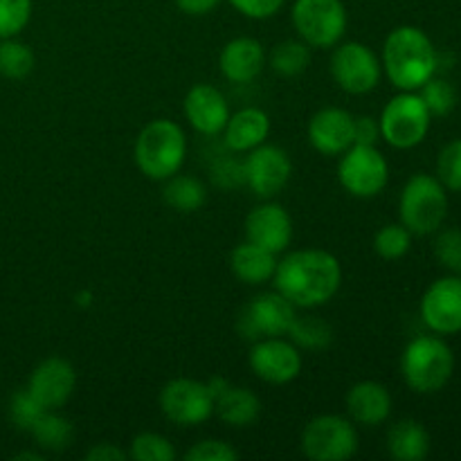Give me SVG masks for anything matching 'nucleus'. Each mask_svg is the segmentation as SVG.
Returning a JSON list of instances; mask_svg holds the SVG:
<instances>
[{
    "mask_svg": "<svg viewBox=\"0 0 461 461\" xmlns=\"http://www.w3.org/2000/svg\"><path fill=\"white\" fill-rule=\"evenodd\" d=\"M381 140V124L374 120L372 115L354 117V144H367V147H376Z\"/></svg>",
    "mask_w": 461,
    "mask_h": 461,
    "instance_id": "ea45409f",
    "label": "nucleus"
},
{
    "mask_svg": "<svg viewBox=\"0 0 461 461\" xmlns=\"http://www.w3.org/2000/svg\"><path fill=\"white\" fill-rule=\"evenodd\" d=\"M338 178L351 196L374 198L385 189L387 180H390V167H387L385 156L376 147L351 144L342 153Z\"/></svg>",
    "mask_w": 461,
    "mask_h": 461,
    "instance_id": "1a4fd4ad",
    "label": "nucleus"
},
{
    "mask_svg": "<svg viewBox=\"0 0 461 461\" xmlns=\"http://www.w3.org/2000/svg\"><path fill=\"white\" fill-rule=\"evenodd\" d=\"M309 142L322 156H342L354 144V115L338 106L322 108L309 122Z\"/></svg>",
    "mask_w": 461,
    "mask_h": 461,
    "instance_id": "f3484780",
    "label": "nucleus"
},
{
    "mask_svg": "<svg viewBox=\"0 0 461 461\" xmlns=\"http://www.w3.org/2000/svg\"><path fill=\"white\" fill-rule=\"evenodd\" d=\"M410 248H412V232L403 223L383 225L374 237V250L387 261L401 259L408 255Z\"/></svg>",
    "mask_w": 461,
    "mask_h": 461,
    "instance_id": "7c9ffc66",
    "label": "nucleus"
},
{
    "mask_svg": "<svg viewBox=\"0 0 461 461\" xmlns=\"http://www.w3.org/2000/svg\"><path fill=\"white\" fill-rule=\"evenodd\" d=\"M293 162L284 149L275 144H259L243 162V180L259 198H273L288 185Z\"/></svg>",
    "mask_w": 461,
    "mask_h": 461,
    "instance_id": "ddd939ff",
    "label": "nucleus"
},
{
    "mask_svg": "<svg viewBox=\"0 0 461 461\" xmlns=\"http://www.w3.org/2000/svg\"><path fill=\"white\" fill-rule=\"evenodd\" d=\"M43 412L45 408L34 399V396H32V392L27 390V387L25 390L16 392L12 403H9V419H12V423L18 428V430L30 432Z\"/></svg>",
    "mask_w": 461,
    "mask_h": 461,
    "instance_id": "c9c22d12",
    "label": "nucleus"
},
{
    "mask_svg": "<svg viewBox=\"0 0 461 461\" xmlns=\"http://www.w3.org/2000/svg\"><path fill=\"white\" fill-rule=\"evenodd\" d=\"M207 385L214 394V414H219L223 423L232 428H248L259 419L261 403L255 392L248 387L230 385L223 378H214Z\"/></svg>",
    "mask_w": 461,
    "mask_h": 461,
    "instance_id": "aec40b11",
    "label": "nucleus"
},
{
    "mask_svg": "<svg viewBox=\"0 0 461 461\" xmlns=\"http://www.w3.org/2000/svg\"><path fill=\"white\" fill-rule=\"evenodd\" d=\"M160 410L176 426L192 428L205 423L214 414V394L207 383L174 378L162 387Z\"/></svg>",
    "mask_w": 461,
    "mask_h": 461,
    "instance_id": "9b49d317",
    "label": "nucleus"
},
{
    "mask_svg": "<svg viewBox=\"0 0 461 461\" xmlns=\"http://www.w3.org/2000/svg\"><path fill=\"white\" fill-rule=\"evenodd\" d=\"M421 320L439 336L461 331V275L441 277L428 286L421 297Z\"/></svg>",
    "mask_w": 461,
    "mask_h": 461,
    "instance_id": "2eb2a0df",
    "label": "nucleus"
},
{
    "mask_svg": "<svg viewBox=\"0 0 461 461\" xmlns=\"http://www.w3.org/2000/svg\"><path fill=\"white\" fill-rule=\"evenodd\" d=\"M214 180L221 187H237L239 183H246L243 180V162L234 160H221L214 165Z\"/></svg>",
    "mask_w": 461,
    "mask_h": 461,
    "instance_id": "a19ab883",
    "label": "nucleus"
},
{
    "mask_svg": "<svg viewBox=\"0 0 461 461\" xmlns=\"http://www.w3.org/2000/svg\"><path fill=\"white\" fill-rule=\"evenodd\" d=\"M288 336H291L293 345L302 347V349H327L333 340L331 327L313 315L293 320Z\"/></svg>",
    "mask_w": 461,
    "mask_h": 461,
    "instance_id": "c756f323",
    "label": "nucleus"
},
{
    "mask_svg": "<svg viewBox=\"0 0 461 461\" xmlns=\"http://www.w3.org/2000/svg\"><path fill=\"white\" fill-rule=\"evenodd\" d=\"M401 223L417 237L437 232L448 216V194L439 178L417 174L405 183L399 201Z\"/></svg>",
    "mask_w": 461,
    "mask_h": 461,
    "instance_id": "39448f33",
    "label": "nucleus"
},
{
    "mask_svg": "<svg viewBox=\"0 0 461 461\" xmlns=\"http://www.w3.org/2000/svg\"><path fill=\"white\" fill-rule=\"evenodd\" d=\"M129 455L122 448H117L115 444H97L86 453L88 461H124Z\"/></svg>",
    "mask_w": 461,
    "mask_h": 461,
    "instance_id": "79ce46f5",
    "label": "nucleus"
},
{
    "mask_svg": "<svg viewBox=\"0 0 461 461\" xmlns=\"http://www.w3.org/2000/svg\"><path fill=\"white\" fill-rule=\"evenodd\" d=\"M266 66L264 45L252 36H239V39L225 43L221 50L219 68L223 77L232 84H250L261 75Z\"/></svg>",
    "mask_w": 461,
    "mask_h": 461,
    "instance_id": "412c9836",
    "label": "nucleus"
},
{
    "mask_svg": "<svg viewBox=\"0 0 461 461\" xmlns=\"http://www.w3.org/2000/svg\"><path fill=\"white\" fill-rule=\"evenodd\" d=\"M291 21L309 48L329 50L347 32V9L342 0H295Z\"/></svg>",
    "mask_w": 461,
    "mask_h": 461,
    "instance_id": "0eeeda50",
    "label": "nucleus"
},
{
    "mask_svg": "<svg viewBox=\"0 0 461 461\" xmlns=\"http://www.w3.org/2000/svg\"><path fill=\"white\" fill-rule=\"evenodd\" d=\"M162 198L171 210L180 212V214H192L207 203V187L194 176L176 174L167 178Z\"/></svg>",
    "mask_w": 461,
    "mask_h": 461,
    "instance_id": "a878e982",
    "label": "nucleus"
},
{
    "mask_svg": "<svg viewBox=\"0 0 461 461\" xmlns=\"http://www.w3.org/2000/svg\"><path fill=\"white\" fill-rule=\"evenodd\" d=\"M455 372L453 349L437 336H419L408 342L401 356V374L417 394L444 390Z\"/></svg>",
    "mask_w": 461,
    "mask_h": 461,
    "instance_id": "20e7f679",
    "label": "nucleus"
},
{
    "mask_svg": "<svg viewBox=\"0 0 461 461\" xmlns=\"http://www.w3.org/2000/svg\"><path fill=\"white\" fill-rule=\"evenodd\" d=\"M185 117L203 135L223 133L230 120V104L225 95L212 84H198L185 97Z\"/></svg>",
    "mask_w": 461,
    "mask_h": 461,
    "instance_id": "6ab92c4d",
    "label": "nucleus"
},
{
    "mask_svg": "<svg viewBox=\"0 0 461 461\" xmlns=\"http://www.w3.org/2000/svg\"><path fill=\"white\" fill-rule=\"evenodd\" d=\"M129 457L135 461H174L176 448L167 437L158 432H142L131 441Z\"/></svg>",
    "mask_w": 461,
    "mask_h": 461,
    "instance_id": "473e14b6",
    "label": "nucleus"
},
{
    "mask_svg": "<svg viewBox=\"0 0 461 461\" xmlns=\"http://www.w3.org/2000/svg\"><path fill=\"white\" fill-rule=\"evenodd\" d=\"M228 3L252 21H266V18H273L286 0H228Z\"/></svg>",
    "mask_w": 461,
    "mask_h": 461,
    "instance_id": "58836bf2",
    "label": "nucleus"
},
{
    "mask_svg": "<svg viewBox=\"0 0 461 461\" xmlns=\"http://www.w3.org/2000/svg\"><path fill=\"white\" fill-rule=\"evenodd\" d=\"M239 450L230 446L228 441L205 439L185 453V461H237Z\"/></svg>",
    "mask_w": 461,
    "mask_h": 461,
    "instance_id": "4c0bfd02",
    "label": "nucleus"
},
{
    "mask_svg": "<svg viewBox=\"0 0 461 461\" xmlns=\"http://www.w3.org/2000/svg\"><path fill=\"white\" fill-rule=\"evenodd\" d=\"M185 156L187 138L174 120L149 122L135 140V165L151 180H167L178 174Z\"/></svg>",
    "mask_w": 461,
    "mask_h": 461,
    "instance_id": "7ed1b4c3",
    "label": "nucleus"
},
{
    "mask_svg": "<svg viewBox=\"0 0 461 461\" xmlns=\"http://www.w3.org/2000/svg\"><path fill=\"white\" fill-rule=\"evenodd\" d=\"M331 77L345 93L367 95L381 81V59L372 48L358 41H349L333 50L331 54Z\"/></svg>",
    "mask_w": 461,
    "mask_h": 461,
    "instance_id": "9d476101",
    "label": "nucleus"
},
{
    "mask_svg": "<svg viewBox=\"0 0 461 461\" xmlns=\"http://www.w3.org/2000/svg\"><path fill=\"white\" fill-rule=\"evenodd\" d=\"M223 0H176L178 9L187 16H205V14L214 12Z\"/></svg>",
    "mask_w": 461,
    "mask_h": 461,
    "instance_id": "37998d69",
    "label": "nucleus"
},
{
    "mask_svg": "<svg viewBox=\"0 0 461 461\" xmlns=\"http://www.w3.org/2000/svg\"><path fill=\"white\" fill-rule=\"evenodd\" d=\"M14 459H34V461H41L43 459V455H36V453H21V455H16V457Z\"/></svg>",
    "mask_w": 461,
    "mask_h": 461,
    "instance_id": "c03bdc74",
    "label": "nucleus"
},
{
    "mask_svg": "<svg viewBox=\"0 0 461 461\" xmlns=\"http://www.w3.org/2000/svg\"><path fill=\"white\" fill-rule=\"evenodd\" d=\"M295 318L297 306L288 302L282 293H264L243 309L239 318V333L246 340L288 336V329Z\"/></svg>",
    "mask_w": 461,
    "mask_h": 461,
    "instance_id": "f8f14e48",
    "label": "nucleus"
},
{
    "mask_svg": "<svg viewBox=\"0 0 461 461\" xmlns=\"http://www.w3.org/2000/svg\"><path fill=\"white\" fill-rule=\"evenodd\" d=\"M432 115L414 90L392 97L381 113V138L394 149H414L426 140Z\"/></svg>",
    "mask_w": 461,
    "mask_h": 461,
    "instance_id": "423d86ee",
    "label": "nucleus"
},
{
    "mask_svg": "<svg viewBox=\"0 0 461 461\" xmlns=\"http://www.w3.org/2000/svg\"><path fill=\"white\" fill-rule=\"evenodd\" d=\"M36 57L30 45L16 39L0 41V75L7 79H25L34 70Z\"/></svg>",
    "mask_w": 461,
    "mask_h": 461,
    "instance_id": "c85d7f7f",
    "label": "nucleus"
},
{
    "mask_svg": "<svg viewBox=\"0 0 461 461\" xmlns=\"http://www.w3.org/2000/svg\"><path fill=\"white\" fill-rule=\"evenodd\" d=\"M435 257L450 273L461 275V230H441L435 241Z\"/></svg>",
    "mask_w": 461,
    "mask_h": 461,
    "instance_id": "e433bc0d",
    "label": "nucleus"
},
{
    "mask_svg": "<svg viewBox=\"0 0 461 461\" xmlns=\"http://www.w3.org/2000/svg\"><path fill=\"white\" fill-rule=\"evenodd\" d=\"M381 66L399 90H419L435 77L439 57L426 32L414 25H401L387 34Z\"/></svg>",
    "mask_w": 461,
    "mask_h": 461,
    "instance_id": "f03ea898",
    "label": "nucleus"
},
{
    "mask_svg": "<svg viewBox=\"0 0 461 461\" xmlns=\"http://www.w3.org/2000/svg\"><path fill=\"white\" fill-rule=\"evenodd\" d=\"M75 385V367L63 358H48L32 372L27 390L45 410H59L70 401Z\"/></svg>",
    "mask_w": 461,
    "mask_h": 461,
    "instance_id": "dca6fc26",
    "label": "nucleus"
},
{
    "mask_svg": "<svg viewBox=\"0 0 461 461\" xmlns=\"http://www.w3.org/2000/svg\"><path fill=\"white\" fill-rule=\"evenodd\" d=\"M32 437L36 444L48 453H63L75 439V428L61 414H54V410H45L39 421L32 428Z\"/></svg>",
    "mask_w": 461,
    "mask_h": 461,
    "instance_id": "bb28decb",
    "label": "nucleus"
},
{
    "mask_svg": "<svg viewBox=\"0 0 461 461\" xmlns=\"http://www.w3.org/2000/svg\"><path fill=\"white\" fill-rule=\"evenodd\" d=\"M270 133V117L268 113L261 111L257 106L241 108L239 113L230 115L228 124H225V147L230 151H252L255 147L266 142Z\"/></svg>",
    "mask_w": 461,
    "mask_h": 461,
    "instance_id": "5701e85b",
    "label": "nucleus"
},
{
    "mask_svg": "<svg viewBox=\"0 0 461 461\" xmlns=\"http://www.w3.org/2000/svg\"><path fill=\"white\" fill-rule=\"evenodd\" d=\"M387 453L396 461H423L430 453V435L414 419H403L387 435Z\"/></svg>",
    "mask_w": 461,
    "mask_h": 461,
    "instance_id": "393cba45",
    "label": "nucleus"
},
{
    "mask_svg": "<svg viewBox=\"0 0 461 461\" xmlns=\"http://www.w3.org/2000/svg\"><path fill=\"white\" fill-rule=\"evenodd\" d=\"M32 18V0H0V41L14 39Z\"/></svg>",
    "mask_w": 461,
    "mask_h": 461,
    "instance_id": "72a5a7b5",
    "label": "nucleus"
},
{
    "mask_svg": "<svg viewBox=\"0 0 461 461\" xmlns=\"http://www.w3.org/2000/svg\"><path fill=\"white\" fill-rule=\"evenodd\" d=\"M437 178L446 192H461V140L446 144L437 160Z\"/></svg>",
    "mask_w": 461,
    "mask_h": 461,
    "instance_id": "f704fd0d",
    "label": "nucleus"
},
{
    "mask_svg": "<svg viewBox=\"0 0 461 461\" xmlns=\"http://www.w3.org/2000/svg\"><path fill=\"white\" fill-rule=\"evenodd\" d=\"M268 63L279 77H297L309 68L311 48L302 39L282 41L273 48Z\"/></svg>",
    "mask_w": 461,
    "mask_h": 461,
    "instance_id": "cd10ccee",
    "label": "nucleus"
},
{
    "mask_svg": "<svg viewBox=\"0 0 461 461\" xmlns=\"http://www.w3.org/2000/svg\"><path fill=\"white\" fill-rule=\"evenodd\" d=\"M230 268L243 284L259 286L273 279L277 270V255L252 241L239 243L230 255Z\"/></svg>",
    "mask_w": 461,
    "mask_h": 461,
    "instance_id": "b1692460",
    "label": "nucleus"
},
{
    "mask_svg": "<svg viewBox=\"0 0 461 461\" xmlns=\"http://www.w3.org/2000/svg\"><path fill=\"white\" fill-rule=\"evenodd\" d=\"M250 369L270 385H286L302 374V351L293 342L279 338H261L250 349Z\"/></svg>",
    "mask_w": 461,
    "mask_h": 461,
    "instance_id": "4468645a",
    "label": "nucleus"
},
{
    "mask_svg": "<svg viewBox=\"0 0 461 461\" xmlns=\"http://www.w3.org/2000/svg\"><path fill=\"white\" fill-rule=\"evenodd\" d=\"M246 237L248 241L266 248V250L279 252L291 246L293 239V221L291 214L277 203H264L257 205L246 216Z\"/></svg>",
    "mask_w": 461,
    "mask_h": 461,
    "instance_id": "a211bd4d",
    "label": "nucleus"
},
{
    "mask_svg": "<svg viewBox=\"0 0 461 461\" xmlns=\"http://www.w3.org/2000/svg\"><path fill=\"white\" fill-rule=\"evenodd\" d=\"M275 291L282 293L297 309H315L333 300L342 284V268L331 252L306 248L288 252L277 261L273 275Z\"/></svg>",
    "mask_w": 461,
    "mask_h": 461,
    "instance_id": "f257e3e1",
    "label": "nucleus"
},
{
    "mask_svg": "<svg viewBox=\"0 0 461 461\" xmlns=\"http://www.w3.org/2000/svg\"><path fill=\"white\" fill-rule=\"evenodd\" d=\"M419 97L423 99V104H426V108L430 111L432 117L450 115L453 108L457 106V93H455L453 84L446 79H437V77H430V79L419 88Z\"/></svg>",
    "mask_w": 461,
    "mask_h": 461,
    "instance_id": "2f4dec72",
    "label": "nucleus"
},
{
    "mask_svg": "<svg viewBox=\"0 0 461 461\" xmlns=\"http://www.w3.org/2000/svg\"><path fill=\"white\" fill-rule=\"evenodd\" d=\"M347 412H349L351 421L358 423V426H381L392 414V394L383 383H356L347 392Z\"/></svg>",
    "mask_w": 461,
    "mask_h": 461,
    "instance_id": "4be33fe9",
    "label": "nucleus"
},
{
    "mask_svg": "<svg viewBox=\"0 0 461 461\" xmlns=\"http://www.w3.org/2000/svg\"><path fill=\"white\" fill-rule=\"evenodd\" d=\"M302 450L311 461H347L358 453L354 421L338 414H320L302 430Z\"/></svg>",
    "mask_w": 461,
    "mask_h": 461,
    "instance_id": "6e6552de",
    "label": "nucleus"
}]
</instances>
